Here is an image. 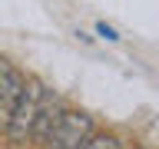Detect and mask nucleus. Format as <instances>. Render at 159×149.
<instances>
[{
  "label": "nucleus",
  "instance_id": "obj_1",
  "mask_svg": "<svg viewBox=\"0 0 159 149\" xmlns=\"http://www.w3.org/2000/svg\"><path fill=\"white\" fill-rule=\"evenodd\" d=\"M43 103H47V86L40 79H27L23 83V93L17 99V109L10 116V126H7V139L10 142H30L33 139V129H37V119L43 113Z\"/></svg>",
  "mask_w": 159,
  "mask_h": 149
},
{
  "label": "nucleus",
  "instance_id": "obj_2",
  "mask_svg": "<svg viewBox=\"0 0 159 149\" xmlns=\"http://www.w3.org/2000/svg\"><path fill=\"white\" fill-rule=\"evenodd\" d=\"M89 136H93V119L86 113H80V109H63L43 146H50V149H83Z\"/></svg>",
  "mask_w": 159,
  "mask_h": 149
},
{
  "label": "nucleus",
  "instance_id": "obj_3",
  "mask_svg": "<svg viewBox=\"0 0 159 149\" xmlns=\"http://www.w3.org/2000/svg\"><path fill=\"white\" fill-rule=\"evenodd\" d=\"M23 73H20L13 63L0 60V133L7 136V126H10V116L17 109V99L23 93Z\"/></svg>",
  "mask_w": 159,
  "mask_h": 149
},
{
  "label": "nucleus",
  "instance_id": "obj_4",
  "mask_svg": "<svg viewBox=\"0 0 159 149\" xmlns=\"http://www.w3.org/2000/svg\"><path fill=\"white\" fill-rule=\"evenodd\" d=\"M60 113H63V106H60V99L47 93V103H43V113H40V119H37V129H33V139H37V142H47V136H50V129L57 126Z\"/></svg>",
  "mask_w": 159,
  "mask_h": 149
},
{
  "label": "nucleus",
  "instance_id": "obj_5",
  "mask_svg": "<svg viewBox=\"0 0 159 149\" xmlns=\"http://www.w3.org/2000/svg\"><path fill=\"white\" fill-rule=\"evenodd\" d=\"M83 149H123V146H119V139H116V136H109V133H99V136H89Z\"/></svg>",
  "mask_w": 159,
  "mask_h": 149
},
{
  "label": "nucleus",
  "instance_id": "obj_6",
  "mask_svg": "<svg viewBox=\"0 0 159 149\" xmlns=\"http://www.w3.org/2000/svg\"><path fill=\"white\" fill-rule=\"evenodd\" d=\"M96 30H99V37H106L109 43H113V40H119V37H116V30H113V27H106V23H96Z\"/></svg>",
  "mask_w": 159,
  "mask_h": 149
},
{
  "label": "nucleus",
  "instance_id": "obj_7",
  "mask_svg": "<svg viewBox=\"0 0 159 149\" xmlns=\"http://www.w3.org/2000/svg\"><path fill=\"white\" fill-rule=\"evenodd\" d=\"M136 149H143V146H136Z\"/></svg>",
  "mask_w": 159,
  "mask_h": 149
}]
</instances>
